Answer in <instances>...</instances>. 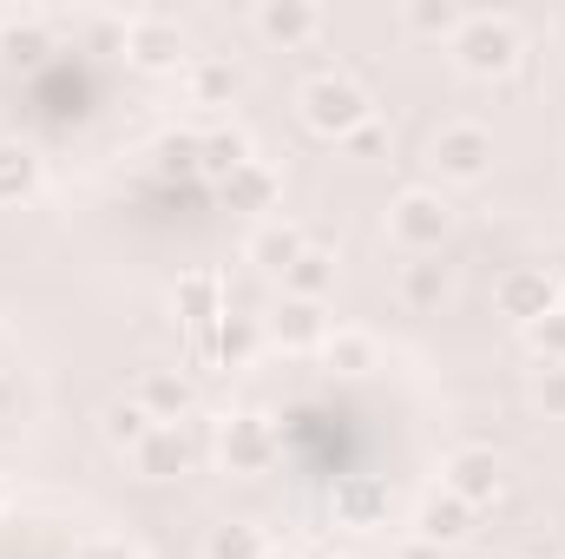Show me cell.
Returning a JSON list of instances; mask_svg holds the SVG:
<instances>
[{
	"label": "cell",
	"instance_id": "cell-1",
	"mask_svg": "<svg viewBox=\"0 0 565 559\" xmlns=\"http://www.w3.org/2000/svg\"><path fill=\"white\" fill-rule=\"evenodd\" d=\"M296 106H302V126H309L316 139H335V145L349 139V133H362V126L375 119L369 93H362L349 73H316V80H302Z\"/></svg>",
	"mask_w": 565,
	"mask_h": 559
},
{
	"label": "cell",
	"instance_id": "cell-2",
	"mask_svg": "<svg viewBox=\"0 0 565 559\" xmlns=\"http://www.w3.org/2000/svg\"><path fill=\"white\" fill-rule=\"evenodd\" d=\"M447 46H454V66L467 80H507L520 66V27L507 13H467Z\"/></svg>",
	"mask_w": 565,
	"mask_h": 559
},
{
	"label": "cell",
	"instance_id": "cell-3",
	"mask_svg": "<svg viewBox=\"0 0 565 559\" xmlns=\"http://www.w3.org/2000/svg\"><path fill=\"white\" fill-rule=\"evenodd\" d=\"M388 238H395L408 257H440V244L454 238V204H447L434 184H408V191L388 204Z\"/></svg>",
	"mask_w": 565,
	"mask_h": 559
},
{
	"label": "cell",
	"instance_id": "cell-4",
	"mask_svg": "<svg viewBox=\"0 0 565 559\" xmlns=\"http://www.w3.org/2000/svg\"><path fill=\"white\" fill-rule=\"evenodd\" d=\"M427 165H434L440 184H480L493 171V133L473 126V119H454L427 139Z\"/></svg>",
	"mask_w": 565,
	"mask_h": 559
},
{
	"label": "cell",
	"instance_id": "cell-5",
	"mask_svg": "<svg viewBox=\"0 0 565 559\" xmlns=\"http://www.w3.org/2000/svg\"><path fill=\"white\" fill-rule=\"evenodd\" d=\"M440 487H447L454 500H467V507H493L500 487H507V461H500L487 441H460V447H447V461H440Z\"/></svg>",
	"mask_w": 565,
	"mask_h": 559
},
{
	"label": "cell",
	"instance_id": "cell-6",
	"mask_svg": "<svg viewBox=\"0 0 565 559\" xmlns=\"http://www.w3.org/2000/svg\"><path fill=\"white\" fill-rule=\"evenodd\" d=\"M217 461H224V474H270V461H277L270 421L264 415H224V428H217Z\"/></svg>",
	"mask_w": 565,
	"mask_h": 559
},
{
	"label": "cell",
	"instance_id": "cell-7",
	"mask_svg": "<svg viewBox=\"0 0 565 559\" xmlns=\"http://www.w3.org/2000/svg\"><path fill=\"white\" fill-rule=\"evenodd\" d=\"M493 309H500L507 323L533 329L540 316H553V309H559V283L546 277V271H533V264H520V271H507V277L493 283Z\"/></svg>",
	"mask_w": 565,
	"mask_h": 559
},
{
	"label": "cell",
	"instance_id": "cell-8",
	"mask_svg": "<svg viewBox=\"0 0 565 559\" xmlns=\"http://www.w3.org/2000/svg\"><path fill=\"white\" fill-rule=\"evenodd\" d=\"M126 60H132L139 73H178V66H184V33H178V20H164V13L126 20Z\"/></svg>",
	"mask_w": 565,
	"mask_h": 559
},
{
	"label": "cell",
	"instance_id": "cell-9",
	"mask_svg": "<svg viewBox=\"0 0 565 559\" xmlns=\"http://www.w3.org/2000/svg\"><path fill=\"white\" fill-rule=\"evenodd\" d=\"M270 342H277L282 356L322 349L329 342V309L322 303H302V296H282L277 309H270Z\"/></svg>",
	"mask_w": 565,
	"mask_h": 559
},
{
	"label": "cell",
	"instance_id": "cell-10",
	"mask_svg": "<svg viewBox=\"0 0 565 559\" xmlns=\"http://www.w3.org/2000/svg\"><path fill=\"white\" fill-rule=\"evenodd\" d=\"M309 251V231L302 224H289V218H264L257 231H250V244H244V257L264 271V277H289V264Z\"/></svg>",
	"mask_w": 565,
	"mask_h": 559
},
{
	"label": "cell",
	"instance_id": "cell-11",
	"mask_svg": "<svg viewBox=\"0 0 565 559\" xmlns=\"http://www.w3.org/2000/svg\"><path fill=\"white\" fill-rule=\"evenodd\" d=\"M191 454H198V447H191V434H184L178 421H171V428L158 421L139 447H132V467H139L145 481H178V474H191Z\"/></svg>",
	"mask_w": 565,
	"mask_h": 559
},
{
	"label": "cell",
	"instance_id": "cell-12",
	"mask_svg": "<svg viewBox=\"0 0 565 559\" xmlns=\"http://www.w3.org/2000/svg\"><path fill=\"white\" fill-rule=\"evenodd\" d=\"M250 27H257L270 46H302V40L322 33V7H309V0H264V7L250 13Z\"/></svg>",
	"mask_w": 565,
	"mask_h": 559
},
{
	"label": "cell",
	"instance_id": "cell-13",
	"mask_svg": "<svg viewBox=\"0 0 565 559\" xmlns=\"http://www.w3.org/2000/svg\"><path fill=\"white\" fill-rule=\"evenodd\" d=\"M467 527H473V507L467 500H454L447 487H434L422 500V514H415V540H427V547H454V540H467Z\"/></svg>",
	"mask_w": 565,
	"mask_h": 559
},
{
	"label": "cell",
	"instance_id": "cell-14",
	"mask_svg": "<svg viewBox=\"0 0 565 559\" xmlns=\"http://www.w3.org/2000/svg\"><path fill=\"white\" fill-rule=\"evenodd\" d=\"M224 198H231V211H250V218H270L282 198V178L277 165H264V158H250V165H237L231 178H224Z\"/></svg>",
	"mask_w": 565,
	"mask_h": 559
},
{
	"label": "cell",
	"instance_id": "cell-15",
	"mask_svg": "<svg viewBox=\"0 0 565 559\" xmlns=\"http://www.w3.org/2000/svg\"><path fill=\"white\" fill-rule=\"evenodd\" d=\"M132 402H139L151 421H164V428H171V421L191 415V376H184V369H145Z\"/></svg>",
	"mask_w": 565,
	"mask_h": 559
},
{
	"label": "cell",
	"instance_id": "cell-16",
	"mask_svg": "<svg viewBox=\"0 0 565 559\" xmlns=\"http://www.w3.org/2000/svg\"><path fill=\"white\" fill-rule=\"evenodd\" d=\"M335 514H342L349 527H382V520H388V481H375V474L335 481Z\"/></svg>",
	"mask_w": 565,
	"mask_h": 559
},
{
	"label": "cell",
	"instance_id": "cell-17",
	"mask_svg": "<svg viewBox=\"0 0 565 559\" xmlns=\"http://www.w3.org/2000/svg\"><path fill=\"white\" fill-rule=\"evenodd\" d=\"M257 342H264V329H257V316H217L211 323V369H244L250 356H257Z\"/></svg>",
	"mask_w": 565,
	"mask_h": 559
},
{
	"label": "cell",
	"instance_id": "cell-18",
	"mask_svg": "<svg viewBox=\"0 0 565 559\" xmlns=\"http://www.w3.org/2000/svg\"><path fill=\"white\" fill-rule=\"evenodd\" d=\"M237 165H250V133H244V126H224V133H204V139H198V178L224 184Z\"/></svg>",
	"mask_w": 565,
	"mask_h": 559
},
{
	"label": "cell",
	"instance_id": "cell-19",
	"mask_svg": "<svg viewBox=\"0 0 565 559\" xmlns=\"http://www.w3.org/2000/svg\"><path fill=\"white\" fill-rule=\"evenodd\" d=\"M40 191V151L20 139H0V204H26Z\"/></svg>",
	"mask_w": 565,
	"mask_h": 559
},
{
	"label": "cell",
	"instance_id": "cell-20",
	"mask_svg": "<svg viewBox=\"0 0 565 559\" xmlns=\"http://www.w3.org/2000/svg\"><path fill=\"white\" fill-rule=\"evenodd\" d=\"M184 93H191V106H231L237 99V66L204 53V60L184 66Z\"/></svg>",
	"mask_w": 565,
	"mask_h": 559
},
{
	"label": "cell",
	"instance_id": "cell-21",
	"mask_svg": "<svg viewBox=\"0 0 565 559\" xmlns=\"http://www.w3.org/2000/svg\"><path fill=\"white\" fill-rule=\"evenodd\" d=\"M178 323H191V329H204V323H217L224 316V283L211 277V271H191V277H178Z\"/></svg>",
	"mask_w": 565,
	"mask_h": 559
},
{
	"label": "cell",
	"instance_id": "cell-22",
	"mask_svg": "<svg viewBox=\"0 0 565 559\" xmlns=\"http://www.w3.org/2000/svg\"><path fill=\"white\" fill-rule=\"evenodd\" d=\"M329 283H335V251H322V244H309L296 264H289V277H282V296H302V303H322L329 296Z\"/></svg>",
	"mask_w": 565,
	"mask_h": 559
},
{
	"label": "cell",
	"instance_id": "cell-23",
	"mask_svg": "<svg viewBox=\"0 0 565 559\" xmlns=\"http://www.w3.org/2000/svg\"><path fill=\"white\" fill-rule=\"evenodd\" d=\"M264 527L257 520H217L211 534H204V559H264Z\"/></svg>",
	"mask_w": 565,
	"mask_h": 559
},
{
	"label": "cell",
	"instance_id": "cell-24",
	"mask_svg": "<svg viewBox=\"0 0 565 559\" xmlns=\"http://www.w3.org/2000/svg\"><path fill=\"white\" fill-rule=\"evenodd\" d=\"M322 356H329L335 376H369V369H375V336H369V329H329Z\"/></svg>",
	"mask_w": 565,
	"mask_h": 559
},
{
	"label": "cell",
	"instance_id": "cell-25",
	"mask_svg": "<svg viewBox=\"0 0 565 559\" xmlns=\"http://www.w3.org/2000/svg\"><path fill=\"white\" fill-rule=\"evenodd\" d=\"M460 20H467V13H460L454 0H408V7H402V27L422 33V40H454Z\"/></svg>",
	"mask_w": 565,
	"mask_h": 559
},
{
	"label": "cell",
	"instance_id": "cell-26",
	"mask_svg": "<svg viewBox=\"0 0 565 559\" xmlns=\"http://www.w3.org/2000/svg\"><path fill=\"white\" fill-rule=\"evenodd\" d=\"M447 296V264H434V257H415L408 271H402V303H415V309H434Z\"/></svg>",
	"mask_w": 565,
	"mask_h": 559
},
{
	"label": "cell",
	"instance_id": "cell-27",
	"mask_svg": "<svg viewBox=\"0 0 565 559\" xmlns=\"http://www.w3.org/2000/svg\"><path fill=\"white\" fill-rule=\"evenodd\" d=\"M151 428H158V421L145 415L139 402H106V441H113V447H139Z\"/></svg>",
	"mask_w": 565,
	"mask_h": 559
},
{
	"label": "cell",
	"instance_id": "cell-28",
	"mask_svg": "<svg viewBox=\"0 0 565 559\" xmlns=\"http://www.w3.org/2000/svg\"><path fill=\"white\" fill-rule=\"evenodd\" d=\"M526 342H533V356H540V362H565V309L540 316V323L526 329Z\"/></svg>",
	"mask_w": 565,
	"mask_h": 559
},
{
	"label": "cell",
	"instance_id": "cell-29",
	"mask_svg": "<svg viewBox=\"0 0 565 559\" xmlns=\"http://www.w3.org/2000/svg\"><path fill=\"white\" fill-rule=\"evenodd\" d=\"M73 559H139V547H132L126 534H86V540L73 547Z\"/></svg>",
	"mask_w": 565,
	"mask_h": 559
},
{
	"label": "cell",
	"instance_id": "cell-30",
	"mask_svg": "<svg viewBox=\"0 0 565 559\" xmlns=\"http://www.w3.org/2000/svg\"><path fill=\"white\" fill-rule=\"evenodd\" d=\"M533 395H540V409H546V415H565V362H540Z\"/></svg>",
	"mask_w": 565,
	"mask_h": 559
},
{
	"label": "cell",
	"instance_id": "cell-31",
	"mask_svg": "<svg viewBox=\"0 0 565 559\" xmlns=\"http://www.w3.org/2000/svg\"><path fill=\"white\" fill-rule=\"evenodd\" d=\"M382 145H388V133H382V126H375V119H369V126H362V133H349V139H342V151H349V158H375V151H382Z\"/></svg>",
	"mask_w": 565,
	"mask_h": 559
},
{
	"label": "cell",
	"instance_id": "cell-32",
	"mask_svg": "<svg viewBox=\"0 0 565 559\" xmlns=\"http://www.w3.org/2000/svg\"><path fill=\"white\" fill-rule=\"evenodd\" d=\"M395 559H440V547H427V540H408V547H402Z\"/></svg>",
	"mask_w": 565,
	"mask_h": 559
},
{
	"label": "cell",
	"instance_id": "cell-33",
	"mask_svg": "<svg viewBox=\"0 0 565 559\" xmlns=\"http://www.w3.org/2000/svg\"><path fill=\"white\" fill-rule=\"evenodd\" d=\"M553 33H559V40H565V7H559V20H553Z\"/></svg>",
	"mask_w": 565,
	"mask_h": 559
},
{
	"label": "cell",
	"instance_id": "cell-34",
	"mask_svg": "<svg viewBox=\"0 0 565 559\" xmlns=\"http://www.w3.org/2000/svg\"><path fill=\"white\" fill-rule=\"evenodd\" d=\"M264 559H296V553H264Z\"/></svg>",
	"mask_w": 565,
	"mask_h": 559
},
{
	"label": "cell",
	"instance_id": "cell-35",
	"mask_svg": "<svg viewBox=\"0 0 565 559\" xmlns=\"http://www.w3.org/2000/svg\"><path fill=\"white\" fill-rule=\"evenodd\" d=\"M559 309H565V277H559Z\"/></svg>",
	"mask_w": 565,
	"mask_h": 559
},
{
	"label": "cell",
	"instance_id": "cell-36",
	"mask_svg": "<svg viewBox=\"0 0 565 559\" xmlns=\"http://www.w3.org/2000/svg\"><path fill=\"white\" fill-rule=\"evenodd\" d=\"M0 507H7V481H0Z\"/></svg>",
	"mask_w": 565,
	"mask_h": 559
}]
</instances>
